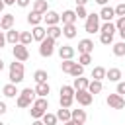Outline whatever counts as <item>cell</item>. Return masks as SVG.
I'll use <instances>...</instances> for the list:
<instances>
[{
    "label": "cell",
    "instance_id": "obj_27",
    "mask_svg": "<svg viewBox=\"0 0 125 125\" xmlns=\"http://www.w3.org/2000/svg\"><path fill=\"white\" fill-rule=\"evenodd\" d=\"M102 90H104V84H102L100 80H90V84H88V92H90L92 96L100 94Z\"/></svg>",
    "mask_w": 125,
    "mask_h": 125
},
{
    "label": "cell",
    "instance_id": "obj_7",
    "mask_svg": "<svg viewBox=\"0 0 125 125\" xmlns=\"http://www.w3.org/2000/svg\"><path fill=\"white\" fill-rule=\"evenodd\" d=\"M74 100L78 102V105H84V107H86V105H90V104L94 102V96H92L88 90H76V92H74Z\"/></svg>",
    "mask_w": 125,
    "mask_h": 125
},
{
    "label": "cell",
    "instance_id": "obj_2",
    "mask_svg": "<svg viewBox=\"0 0 125 125\" xmlns=\"http://www.w3.org/2000/svg\"><path fill=\"white\" fill-rule=\"evenodd\" d=\"M8 78H10V82L12 84H20L21 80H23V62H20V61H14V62H10V68H8Z\"/></svg>",
    "mask_w": 125,
    "mask_h": 125
},
{
    "label": "cell",
    "instance_id": "obj_6",
    "mask_svg": "<svg viewBox=\"0 0 125 125\" xmlns=\"http://www.w3.org/2000/svg\"><path fill=\"white\" fill-rule=\"evenodd\" d=\"M12 55H14V61H20V62H25V61L29 59V51H27V47L21 45V43H16V45L12 47Z\"/></svg>",
    "mask_w": 125,
    "mask_h": 125
},
{
    "label": "cell",
    "instance_id": "obj_43",
    "mask_svg": "<svg viewBox=\"0 0 125 125\" xmlns=\"http://www.w3.org/2000/svg\"><path fill=\"white\" fill-rule=\"evenodd\" d=\"M115 29H117V31L125 29V16H123V18H117V21H115Z\"/></svg>",
    "mask_w": 125,
    "mask_h": 125
},
{
    "label": "cell",
    "instance_id": "obj_45",
    "mask_svg": "<svg viewBox=\"0 0 125 125\" xmlns=\"http://www.w3.org/2000/svg\"><path fill=\"white\" fill-rule=\"evenodd\" d=\"M8 111V105H6V102H0V115H4Z\"/></svg>",
    "mask_w": 125,
    "mask_h": 125
},
{
    "label": "cell",
    "instance_id": "obj_54",
    "mask_svg": "<svg viewBox=\"0 0 125 125\" xmlns=\"http://www.w3.org/2000/svg\"><path fill=\"white\" fill-rule=\"evenodd\" d=\"M4 66H6V64H4V61H2V59H0V72H2V70H4Z\"/></svg>",
    "mask_w": 125,
    "mask_h": 125
},
{
    "label": "cell",
    "instance_id": "obj_44",
    "mask_svg": "<svg viewBox=\"0 0 125 125\" xmlns=\"http://www.w3.org/2000/svg\"><path fill=\"white\" fill-rule=\"evenodd\" d=\"M16 4H18L20 8H27V6L31 4V0H16Z\"/></svg>",
    "mask_w": 125,
    "mask_h": 125
},
{
    "label": "cell",
    "instance_id": "obj_41",
    "mask_svg": "<svg viewBox=\"0 0 125 125\" xmlns=\"http://www.w3.org/2000/svg\"><path fill=\"white\" fill-rule=\"evenodd\" d=\"M113 12H115V18H123V16H125V2L117 4V6L113 8Z\"/></svg>",
    "mask_w": 125,
    "mask_h": 125
},
{
    "label": "cell",
    "instance_id": "obj_39",
    "mask_svg": "<svg viewBox=\"0 0 125 125\" xmlns=\"http://www.w3.org/2000/svg\"><path fill=\"white\" fill-rule=\"evenodd\" d=\"M61 96H74V88L70 84H62L61 86Z\"/></svg>",
    "mask_w": 125,
    "mask_h": 125
},
{
    "label": "cell",
    "instance_id": "obj_17",
    "mask_svg": "<svg viewBox=\"0 0 125 125\" xmlns=\"http://www.w3.org/2000/svg\"><path fill=\"white\" fill-rule=\"evenodd\" d=\"M76 14H74V10H64L62 14H61V21H62V25H68V23H76Z\"/></svg>",
    "mask_w": 125,
    "mask_h": 125
},
{
    "label": "cell",
    "instance_id": "obj_15",
    "mask_svg": "<svg viewBox=\"0 0 125 125\" xmlns=\"http://www.w3.org/2000/svg\"><path fill=\"white\" fill-rule=\"evenodd\" d=\"M31 12H37V14L45 16V14L49 12V2H47V0H35V2H33Z\"/></svg>",
    "mask_w": 125,
    "mask_h": 125
},
{
    "label": "cell",
    "instance_id": "obj_29",
    "mask_svg": "<svg viewBox=\"0 0 125 125\" xmlns=\"http://www.w3.org/2000/svg\"><path fill=\"white\" fill-rule=\"evenodd\" d=\"M104 78H105V68L104 66H94L92 68V80H100L102 82Z\"/></svg>",
    "mask_w": 125,
    "mask_h": 125
},
{
    "label": "cell",
    "instance_id": "obj_10",
    "mask_svg": "<svg viewBox=\"0 0 125 125\" xmlns=\"http://www.w3.org/2000/svg\"><path fill=\"white\" fill-rule=\"evenodd\" d=\"M43 21L47 23V27H51V25H59V23H61V14L49 10V12L43 16Z\"/></svg>",
    "mask_w": 125,
    "mask_h": 125
},
{
    "label": "cell",
    "instance_id": "obj_37",
    "mask_svg": "<svg viewBox=\"0 0 125 125\" xmlns=\"http://www.w3.org/2000/svg\"><path fill=\"white\" fill-rule=\"evenodd\" d=\"M74 14H76V18H78V20H86V16H88V12H86V6H76Z\"/></svg>",
    "mask_w": 125,
    "mask_h": 125
},
{
    "label": "cell",
    "instance_id": "obj_22",
    "mask_svg": "<svg viewBox=\"0 0 125 125\" xmlns=\"http://www.w3.org/2000/svg\"><path fill=\"white\" fill-rule=\"evenodd\" d=\"M88 84H90V80H88V78H84V76H78V78H74V82H72V88H74V92H76V90H88Z\"/></svg>",
    "mask_w": 125,
    "mask_h": 125
},
{
    "label": "cell",
    "instance_id": "obj_1",
    "mask_svg": "<svg viewBox=\"0 0 125 125\" xmlns=\"http://www.w3.org/2000/svg\"><path fill=\"white\" fill-rule=\"evenodd\" d=\"M29 107H31V109H29L31 117H33V119H41V117L49 111V100H47V98H35Z\"/></svg>",
    "mask_w": 125,
    "mask_h": 125
},
{
    "label": "cell",
    "instance_id": "obj_13",
    "mask_svg": "<svg viewBox=\"0 0 125 125\" xmlns=\"http://www.w3.org/2000/svg\"><path fill=\"white\" fill-rule=\"evenodd\" d=\"M105 78H107L109 82H119V80L123 78V74H121V68H117V66L105 68Z\"/></svg>",
    "mask_w": 125,
    "mask_h": 125
},
{
    "label": "cell",
    "instance_id": "obj_19",
    "mask_svg": "<svg viewBox=\"0 0 125 125\" xmlns=\"http://www.w3.org/2000/svg\"><path fill=\"white\" fill-rule=\"evenodd\" d=\"M33 90H35V96H37V98H47L49 92H51V86H49V82H41V84H37Z\"/></svg>",
    "mask_w": 125,
    "mask_h": 125
},
{
    "label": "cell",
    "instance_id": "obj_42",
    "mask_svg": "<svg viewBox=\"0 0 125 125\" xmlns=\"http://www.w3.org/2000/svg\"><path fill=\"white\" fill-rule=\"evenodd\" d=\"M115 94H119V96H125V80H119V82H117Z\"/></svg>",
    "mask_w": 125,
    "mask_h": 125
},
{
    "label": "cell",
    "instance_id": "obj_18",
    "mask_svg": "<svg viewBox=\"0 0 125 125\" xmlns=\"http://www.w3.org/2000/svg\"><path fill=\"white\" fill-rule=\"evenodd\" d=\"M31 37H33V41H43L45 37H47V29L43 27V25H35L33 29H31Z\"/></svg>",
    "mask_w": 125,
    "mask_h": 125
},
{
    "label": "cell",
    "instance_id": "obj_56",
    "mask_svg": "<svg viewBox=\"0 0 125 125\" xmlns=\"http://www.w3.org/2000/svg\"><path fill=\"white\" fill-rule=\"evenodd\" d=\"M0 18H2V16H0Z\"/></svg>",
    "mask_w": 125,
    "mask_h": 125
},
{
    "label": "cell",
    "instance_id": "obj_52",
    "mask_svg": "<svg viewBox=\"0 0 125 125\" xmlns=\"http://www.w3.org/2000/svg\"><path fill=\"white\" fill-rule=\"evenodd\" d=\"M62 125H82V123H76V121L70 119V121H66V123H62Z\"/></svg>",
    "mask_w": 125,
    "mask_h": 125
},
{
    "label": "cell",
    "instance_id": "obj_12",
    "mask_svg": "<svg viewBox=\"0 0 125 125\" xmlns=\"http://www.w3.org/2000/svg\"><path fill=\"white\" fill-rule=\"evenodd\" d=\"M74 53H76V49H74L72 45H62V47H59V57H61V61L74 59Z\"/></svg>",
    "mask_w": 125,
    "mask_h": 125
},
{
    "label": "cell",
    "instance_id": "obj_26",
    "mask_svg": "<svg viewBox=\"0 0 125 125\" xmlns=\"http://www.w3.org/2000/svg\"><path fill=\"white\" fill-rule=\"evenodd\" d=\"M117 29H115V23L113 21H104L100 25V33H105V35H113Z\"/></svg>",
    "mask_w": 125,
    "mask_h": 125
},
{
    "label": "cell",
    "instance_id": "obj_3",
    "mask_svg": "<svg viewBox=\"0 0 125 125\" xmlns=\"http://www.w3.org/2000/svg\"><path fill=\"white\" fill-rule=\"evenodd\" d=\"M33 100H35V90L23 88V90L18 94V98H16V105H18L20 109H25V107H29V105L33 104Z\"/></svg>",
    "mask_w": 125,
    "mask_h": 125
},
{
    "label": "cell",
    "instance_id": "obj_32",
    "mask_svg": "<svg viewBox=\"0 0 125 125\" xmlns=\"http://www.w3.org/2000/svg\"><path fill=\"white\" fill-rule=\"evenodd\" d=\"M41 121H43V125H57V115L55 113H51V111H47L43 117H41Z\"/></svg>",
    "mask_w": 125,
    "mask_h": 125
},
{
    "label": "cell",
    "instance_id": "obj_25",
    "mask_svg": "<svg viewBox=\"0 0 125 125\" xmlns=\"http://www.w3.org/2000/svg\"><path fill=\"white\" fill-rule=\"evenodd\" d=\"M47 29V37H51V39H59L61 35H62V27L61 25H51V27H45Z\"/></svg>",
    "mask_w": 125,
    "mask_h": 125
},
{
    "label": "cell",
    "instance_id": "obj_8",
    "mask_svg": "<svg viewBox=\"0 0 125 125\" xmlns=\"http://www.w3.org/2000/svg\"><path fill=\"white\" fill-rule=\"evenodd\" d=\"M105 104L111 107V109H123L125 107V98L119 96V94H109L105 98Z\"/></svg>",
    "mask_w": 125,
    "mask_h": 125
},
{
    "label": "cell",
    "instance_id": "obj_46",
    "mask_svg": "<svg viewBox=\"0 0 125 125\" xmlns=\"http://www.w3.org/2000/svg\"><path fill=\"white\" fill-rule=\"evenodd\" d=\"M4 45H6V33H4V31H0V49H2Z\"/></svg>",
    "mask_w": 125,
    "mask_h": 125
},
{
    "label": "cell",
    "instance_id": "obj_35",
    "mask_svg": "<svg viewBox=\"0 0 125 125\" xmlns=\"http://www.w3.org/2000/svg\"><path fill=\"white\" fill-rule=\"evenodd\" d=\"M72 66H74V59H66V61H62V62H61V70H62V72H66V74H70Z\"/></svg>",
    "mask_w": 125,
    "mask_h": 125
},
{
    "label": "cell",
    "instance_id": "obj_4",
    "mask_svg": "<svg viewBox=\"0 0 125 125\" xmlns=\"http://www.w3.org/2000/svg\"><path fill=\"white\" fill-rule=\"evenodd\" d=\"M100 21H102V20H100L98 14H94V12L88 14V16H86V21H84V31H86V33H98V31H100V25H102Z\"/></svg>",
    "mask_w": 125,
    "mask_h": 125
},
{
    "label": "cell",
    "instance_id": "obj_48",
    "mask_svg": "<svg viewBox=\"0 0 125 125\" xmlns=\"http://www.w3.org/2000/svg\"><path fill=\"white\" fill-rule=\"evenodd\" d=\"M119 33V37H121V41H125V29H121V31H117Z\"/></svg>",
    "mask_w": 125,
    "mask_h": 125
},
{
    "label": "cell",
    "instance_id": "obj_11",
    "mask_svg": "<svg viewBox=\"0 0 125 125\" xmlns=\"http://www.w3.org/2000/svg\"><path fill=\"white\" fill-rule=\"evenodd\" d=\"M12 27H14V14H2V18H0V29L6 33Z\"/></svg>",
    "mask_w": 125,
    "mask_h": 125
},
{
    "label": "cell",
    "instance_id": "obj_9",
    "mask_svg": "<svg viewBox=\"0 0 125 125\" xmlns=\"http://www.w3.org/2000/svg\"><path fill=\"white\" fill-rule=\"evenodd\" d=\"M92 51H94V41L92 39L86 37V39H80L78 41V53L80 55H84V53L86 55H92Z\"/></svg>",
    "mask_w": 125,
    "mask_h": 125
},
{
    "label": "cell",
    "instance_id": "obj_34",
    "mask_svg": "<svg viewBox=\"0 0 125 125\" xmlns=\"http://www.w3.org/2000/svg\"><path fill=\"white\" fill-rule=\"evenodd\" d=\"M31 41H33L31 31H20V43H21V45H25V47H27Z\"/></svg>",
    "mask_w": 125,
    "mask_h": 125
},
{
    "label": "cell",
    "instance_id": "obj_30",
    "mask_svg": "<svg viewBox=\"0 0 125 125\" xmlns=\"http://www.w3.org/2000/svg\"><path fill=\"white\" fill-rule=\"evenodd\" d=\"M47 78H49V74H47V70H43V68H39V70L33 72V80H35V84L47 82Z\"/></svg>",
    "mask_w": 125,
    "mask_h": 125
},
{
    "label": "cell",
    "instance_id": "obj_51",
    "mask_svg": "<svg viewBox=\"0 0 125 125\" xmlns=\"http://www.w3.org/2000/svg\"><path fill=\"white\" fill-rule=\"evenodd\" d=\"M4 4H6V6H14V4H16V0H4Z\"/></svg>",
    "mask_w": 125,
    "mask_h": 125
},
{
    "label": "cell",
    "instance_id": "obj_5",
    "mask_svg": "<svg viewBox=\"0 0 125 125\" xmlns=\"http://www.w3.org/2000/svg\"><path fill=\"white\" fill-rule=\"evenodd\" d=\"M55 45H57V41H55V39H51V37H45V39L39 43V55H41L43 59H49V57H53V53H55Z\"/></svg>",
    "mask_w": 125,
    "mask_h": 125
},
{
    "label": "cell",
    "instance_id": "obj_31",
    "mask_svg": "<svg viewBox=\"0 0 125 125\" xmlns=\"http://www.w3.org/2000/svg\"><path fill=\"white\" fill-rule=\"evenodd\" d=\"M57 119L59 121H62V123H66V121H70V109H66V107H61V109H57Z\"/></svg>",
    "mask_w": 125,
    "mask_h": 125
},
{
    "label": "cell",
    "instance_id": "obj_28",
    "mask_svg": "<svg viewBox=\"0 0 125 125\" xmlns=\"http://www.w3.org/2000/svg\"><path fill=\"white\" fill-rule=\"evenodd\" d=\"M111 51L115 57H125V41H117L111 45Z\"/></svg>",
    "mask_w": 125,
    "mask_h": 125
},
{
    "label": "cell",
    "instance_id": "obj_38",
    "mask_svg": "<svg viewBox=\"0 0 125 125\" xmlns=\"http://www.w3.org/2000/svg\"><path fill=\"white\" fill-rule=\"evenodd\" d=\"M92 62V55H78V64H82V66H88Z\"/></svg>",
    "mask_w": 125,
    "mask_h": 125
},
{
    "label": "cell",
    "instance_id": "obj_40",
    "mask_svg": "<svg viewBox=\"0 0 125 125\" xmlns=\"http://www.w3.org/2000/svg\"><path fill=\"white\" fill-rule=\"evenodd\" d=\"M100 43H102V45H113V35L100 33Z\"/></svg>",
    "mask_w": 125,
    "mask_h": 125
},
{
    "label": "cell",
    "instance_id": "obj_33",
    "mask_svg": "<svg viewBox=\"0 0 125 125\" xmlns=\"http://www.w3.org/2000/svg\"><path fill=\"white\" fill-rule=\"evenodd\" d=\"M72 102H74V96H59V104H61V107H66V109H70Z\"/></svg>",
    "mask_w": 125,
    "mask_h": 125
},
{
    "label": "cell",
    "instance_id": "obj_23",
    "mask_svg": "<svg viewBox=\"0 0 125 125\" xmlns=\"http://www.w3.org/2000/svg\"><path fill=\"white\" fill-rule=\"evenodd\" d=\"M41 21H43V16H41V14H37V12H29V14H27V23H29L31 27L41 25Z\"/></svg>",
    "mask_w": 125,
    "mask_h": 125
},
{
    "label": "cell",
    "instance_id": "obj_21",
    "mask_svg": "<svg viewBox=\"0 0 125 125\" xmlns=\"http://www.w3.org/2000/svg\"><path fill=\"white\" fill-rule=\"evenodd\" d=\"M6 43H10V45H16V43H20V31L18 29H8L6 31Z\"/></svg>",
    "mask_w": 125,
    "mask_h": 125
},
{
    "label": "cell",
    "instance_id": "obj_50",
    "mask_svg": "<svg viewBox=\"0 0 125 125\" xmlns=\"http://www.w3.org/2000/svg\"><path fill=\"white\" fill-rule=\"evenodd\" d=\"M31 125H43V121H41V119H33V121H31Z\"/></svg>",
    "mask_w": 125,
    "mask_h": 125
},
{
    "label": "cell",
    "instance_id": "obj_16",
    "mask_svg": "<svg viewBox=\"0 0 125 125\" xmlns=\"http://www.w3.org/2000/svg\"><path fill=\"white\" fill-rule=\"evenodd\" d=\"M70 119L72 121H76V123H86V119H88V115H86V109H70Z\"/></svg>",
    "mask_w": 125,
    "mask_h": 125
},
{
    "label": "cell",
    "instance_id": "obj_24",
    "mask_svg": "<svg viewBox=\"0 0 125 125\" xmlns=\"http://www.w3.org/2000/svg\"><path fill=\"white\" fill-rule=\"evenodd\" d=\"M76 23H68V25H62V35L66 39H74L76 37Z\"/></svg>",
    "mask_w": 125,
    "mask_h": 125
},
{
    "label": "cell",
    "instance_id": "obj_53",
    "mask_svg": "<svg viewBox=\"0 0 125 125\" xmlns=\"http://www.w3.org/2000/svg\"><path fill=\"white\" fill-rule=\"evenodd\" d=\"M96 2H98L100 6H105V4H107V0H96Z\"/></svg>",
    "mask_w": 125,
    "mask_h": 125
},
{
    "label": "cell",
    "instance_id": "obj_36",
    "mask_svg": "<svg viewBox=\"0 0 125 125\" xmlns=\"http://www.w3.org/2000/svg\"><path fill=\"white\" fill-rule=\"evenodd\" d=\"M82 74H84V66L78 64V62H74V66H72V70H70V76L78 78V76H82Z\"/></svg>",
    "mask_w": 125,
    "mask_h": 125
},
{
    "label": "cell",
    "instance_id": "obj_14",
    "mask_svg": "<svg viewBox=\"0 0 125 125\" xmlns=\"http://www.w3.org/2000/svg\"><path fill=\"white\" fill-rule=\"evenodd\" d=\"M98 16H100L102 21H111V20L115 18V12H113L111 6H102V10L98 12Z\"/></svg>",
    "mask_w": 125,
    "mask_h": 125
},
{
    "label": "cell",
    "instance_id": "obj_20",
    "mask_svg": "<svg viewBox=\"0 0 125 125\" xmlns=\"http://www.w3.org/2000/svg\"><path fill=\"white\" fill-rule=\"evenodd\" d=\"M2 94L6 96V98H18V94H20V90H18V86L16 84H12V82H8L4 88H2Z\"/></svg>",
    "mask_w": 125,
    "mask_h": 125
},
{
    "label": "cell",
    "instance_id": "obj_49",
    "mask_svg": "<svg viewBox=\"0 0 125 125\" xmlns=\"http://www.w3.org/2000/svg\"><path fill=\"white\" fill-rule=\"evenodd\" d=\"M4 8H6V4H4V0H0V16H2V12H4Z\"/></svg>",
    "mask_w": 125,
    "mask_h": 125
},
{
    "label": "cell",
    "instance_id": "obj_55",
    "mask_svg": "<svg viewBox=\"0 0 125 125\" xmlns=\"http://www.w3.org/2000/svg\"><path fill=\"white\" fill-rule=\"evenodd\" d=\"M0 125H4V123H2V121H0Z\"/></svg>",
    "mask_w": 125,
    "mask_h": 125
},
{
    "label": "cell",
    "instance_id": "obj_47",
    "mask_svg": "<svg viewBox=\"0 0 125 125\" xmlns=\"http://www.w3.org/2000/svg\"><path fill=\"white\" fill-rule=\"evenodd\" d=\"M76 2V6H86L88 4V0H74Z\"/></svg>",
    "mask_w": 125,
    "mask_h": 125
}]
</instances>
